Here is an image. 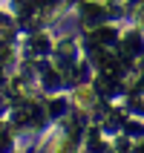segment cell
<instances>
[{"label":"cell","mask_w":144,"mask_h":153,"mask_svg":"<svg viewBox=\"0 0 144 153\" xmlns=\"http://www.w3.org/2000/svg\"><path fill=\"white\" fill-rule=\"evenodd\" d=\"M75 101H78V107H92V101H95V95H92V87H78V93H75Z\"/></svg>","instance_id":"obj_1"}]
</instances>
